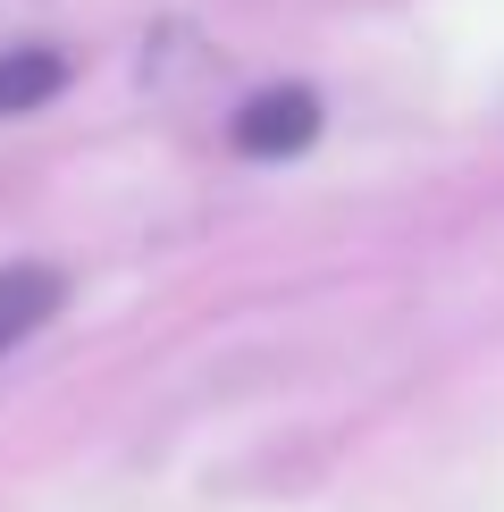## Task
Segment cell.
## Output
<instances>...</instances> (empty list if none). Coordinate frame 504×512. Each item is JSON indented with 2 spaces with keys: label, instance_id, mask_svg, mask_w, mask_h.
I'll return each mask as SVG.
<instances>
[{
  "label": "cell",
  "instance_id": "cell-2",
  "mask_svg": "<svg viewBox=\"0 0 504 512\" xmlns=\"http://www.w3.org/2000/svg\"><path fill=\"white\" fill-rule=\"evenodd\" d=\"M59 303H68V277H59V269H34V261L26 269H0V353H17Z\"/></svg>",
  "mask_w": 504,
  "mask_h": 512
},
{
  "label": "cell",
  "instance_id": "cell-1",
  "mask_svg": "<svg viewBox=\"0 0 504 512\" xmlns=\"http://www.w3.org/2000/svg\"><path fill=\"white\" fill-rule=\"evenodd\" d=\"M311 135H320V101H311L303 84H278V93H261V101L236 110V152H252V160L303 152Z\"/></svg>",
  "mask_w": 504,
  "mask_h": 512
},
{
  "label": "cell",
  "instance_id": "cell-3",
  "mask_svg": "<svg viewBox=\"0 0 504 512\" xmlns=\"http://www.w3.org/2000/svg\"><path fill=\"white\" fill-rule=\"evenodd\" d=\"M59 84H68V68H59L51 51H9V59H0V118H9V110H34V101H51Z\"/></svg>",
  "mask_w": 504,
  "mask_h": 512
}]
</instances>
